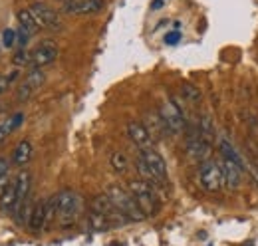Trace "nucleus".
<instances>
[{
    "mask_svg": "<svg viewBox=\"0 0 258 246\" xmlns=\"http://www.w3.org/2000/svg\"><path fill=\"white\" fill-rule=\"evenodd\" d=\"M16 183V193H18V205L24 203L30 197V187H32V175L28 171H20L14 179Z\"/></svg>",
    "mask_w": 258,
    "mask_h": 246,
    "instance_id": "obj_19",
    "label": "nucleus"
},
{
    "mask_svg": "<svg viewBox=\"0 0 258 246\" xmlns=\"http://www.w3.org/2000/svg\"><path fill=\"white\" fill-rule=\"evenodd\" d=\"M28 86H32L34 90H38L42 84H44V72L40 68H32V72H28L26 80H24Z\"/></svg>",
    "mask_w": 258,
    "mask_h": 246,
    "instance_id": "obj_26",
    "label": "nucleus"
},
{
    "mask_svg": "<svg viewBox=\"0 0 258 246\" xmlns=\"http://www.w3.org/2000/svg\"><path fill=\"white\" fill-rule=\"evenodd\" d=\"M143 125L147 127V131H149V135H151L153 141H161L163 137L171 135L169 129H167V125H165V121H163L159 109H157V111H155V109H153V111H147L145 123H143Z\"/></svg>",
    "mask_w": 258,
    "mask_h": 246,
    "instance_id": "obj_12",
    "label": "nucleus"
},
{
    "mask_svg": "<svg viewBox=\"0 0 258 246\" xmlns=\"http://www.w3.org/2000/svg\"><path fill=\"white\" fill-rule=\"evenodd\" d=\"M16 18H18V22H20V28L22 30H26L30 36L38 32V22H36V18L32 16V12H30V8H22V10H18L16 12Z\"/></svg>",
    "mask_w": 258,
    "mask_h": 246,
    "instance_id": "obj_20",
    "label": "nucleus"
},
{
    "mask_svg": "<svg viewBox=\"0 0 258 246\" xmlns=\"http://www.w3.org/2000/svg\"><path fill=\"white\" fill-rule=\"evenodd\" d=\"M179 40H181V34H179V32H177V30H175V32H171V34H167V36H165V42H167L169 46H173V44H177Z\"/></svg>",
    "mask_w": 258,
    "mask_h": 246,
    "instance_id": "obj_32",
    "label": "nucleus"
},
{
    "mask_svg": "<svg viewBox=\"0 0 258 246\" xmlns=\"http://www.w3.org/2000/svg\"><path fill=\"white\" fill-rule=\"evenodd\" d=\"M0 109H2V105H0Z\"/></svg>",
    "mask_w": 258,
    "mask_h": 246,
    "instance_id": "obj_35",
    "label": "nucleus"
},
{
    "mask_svg": "<svg viewBox=\"0 0 258 246\" xmlns=\"http://www.w3.org/2000/svg\"><path fill=\"white\" fill-rule=\"evenodd\" d=\"M18 207V193H16V183L10 181L2 191H0V211L10 215Z\"/></svg>",
    "mask_w": 258,
    "mask_h": 246,
    "instance_id": "obj_14",
    "label": "nucleus"
},
{
    "mask_svg": "<svg viewBox=\"0 0 258 246\" xmlns=\"http://www.w3.org/2000/svg\"><path fill=\"white\" fill-rule=\"evenodd\" d=\"M24 121V113H16L14 117H10V119H6V127H8V131L12 133L20 123Z\"/></svg>",
    "mask_w": 258,
    "mask_h": 246,
    "instance_id": "obj_29",
    "label": "nucleus"
},
{
    "mask_svg": "<svg viewBox=\"0 0 258 246\" xmlns=\"http://www.w3.org/2000/svg\"><path fill=\"white\" fill-rule=\"evenodd\" d=\"M8 175V161L4 157H0V179Z\"/></svg>",
    "mask_w": 258,
    "mask_h": 246,
    "instance_id": "obj_33",
    "label": "nucleus"
},
{
    "mask_svg": "<svg viewBox=\"0 0 258 246\" xmlns=\"http://www.w3.org/2000/svg\"><path fill=\"white\" fill-rule=\"evenodd\" d=\"M56 203H58V220L60 224L68 228L76 222L78 218V213H80V197L70 191V189H64L56 195Z\"/></svg>",
    "mask_w": 258,
    "mask_h": 246,
    "instance_id": "obj_4",
    "label": "nucleus"
},
{
    "mask_svg": "<svg viewBox=\"0 0 258 246\" xmlns=\"http://www.w3.org/2000/svg\"><path fill=\"white\" fill-rule=\"evenodd\" d=\"M30 159H32V143L24 139V141H20L14 147V151H12V163L16 167H24V165H28Z\"/></svg>",
    "mask_w": 258,
    "mask_h": 246,
    "instance_id": "obj_18",
    "label": "nucleus"
},
{
    "mask_svg": "<svg viewBox=\"0 0 258 246\" xmlns=\"http://www.w3.org/2000/svg\"><path fill=\"white\" fill-rule=\"evenodd\" d=\"M16 42H18V34H16V30L6 28V30L2 32V46H4V48H12Z\"/></svg>",
    "mask_w": 258,
    "mask_h": 246,
    "instance_id": "obj_27",
    "label": "nucleus"
},
{
    "mask_svg": "<svg viewBox=\"0 0 258 246\" xmlns=\"http://www.w3.org/2000/svg\"><path fill=\"white\" fill-rule=\"evenodd\" d=\"M28 228L32 232H40V230L46 228V201L34 203L32 215H30V220H28Z\"/></svg>",
    "mask_w": 258,
    "mask_h": 246,
    "instance_id": "obj_17",
    "label": "nucleus"
},
{
    "mask_svg": "<svg viewBox=\"0 0 258 246\" xmlns=\"http://www.w3.org/2000/svg\"><path fill=\"white\" fill-rule=\"evenodd\" d=\"M197 129H199V135L205 141L213 143V139H215V125H213V119L209 115H201V119L197 123Z\"/></svg>",
    "mask_w": 258,
    "mask_h": 246,
    "instance_id": "obj_22",
    "label": "nucleus"
},
{
    "mask_svg": "<svg viewBox=\"0 0 258 246\" xmlns=\"http://www.w3.org/2000/svg\"><path fill=\"white\" fill-rule=\"evenodd\" d=\"M16 78V74H12L10 78H6V76H0V93H4L8 90V86H10V82Z\"/></svg>",
    "mask_w": 258,
    "mask_h": 246,
    "instance_id": "obj_30",
    "label": "nucleus"
},
{
    "mask_svg": "<svg viewBox=\"0 0 258 246\" xmlns=\"http://www.w3.org/2000/svg\"><path fill=\"white\" fill-rule=\"evenodd\" d=\"M16 34H18V44H20V46L24 48V46L28 44V40H30V34H28L26 30H22V28L16 32Z\"/></svg>",
    "mask_w": 258,
    "mask_h": 246,
    "instance_id": "obj_31",
    "label": "nucleus"
},
{
    "mask_svg": "<svg viewBox=\"0 0 258 246\" xmlns=\"http://www.w3.org/2000/svg\"><path fill=\"white\" fill-rule=\"evenodd\" d=\"M221 171H223L225 187H228V189H238L240 187V175H242V171L232 161L221 159Z\"/></svg>",
    "mask_w": 258,
    "mask_h": 246,
    "instance_id": "obj_16",
    "label": "nucleus"
},
{
    "mask_svg": "<svg viewBox=\"0 0 258 246\" xmlns=\"http://www.w3.org/2000/svg\"><path fill=\"white\" fill-rule=\"evenodd\" d=\"M105 195L109 197V201L113 203V207L119 211V215L123 216L127 222L129 220H131V222H141V220L147 218L127 189H123V187H119V184H109L107 191H105Z\"/></svg>",
    "mask_w": 258,
    "mask_h": 246,
    "instance_id": "obj_1",
    "label": "nucleus"
},
{
    "mask_svg": "<svg viewBox=\"0 0 258 246\" xmlns=\"http://www.w3.org/2000/svg\"><path fill=\"white\" fill-rule=\"evenodd\" d=\"M34 92H36V90H34L32 86H28L26 82H22V86H20V88H18V92H16V99L24 103V101H28V99L32 97Z\"/></svg>",
    "mask_w": 258,
    "mask_h": 246,
    "instance_id": "obj_28",
    "label": "nucleus"
},
{
    "mask_svg": "<svg viewBox=\"0 0 258 246\" xmlns=\"http://www.w3.org/2000/svg\"><path fill=\"white\" fill-rule=\"evenodd\" d=\"M163 2H165V0H153V10H159L163 6Z\"/></svg>",
    "mask_w": 258,
    "mask_h": 246,
    "instance_id": "obj_34",
    "label": "nucleus"
},
{
    "mask_svg": "<svg viewBox=\"0 0 258 246\" xmlns=\"http://www.w3.org/2000/svg\"><path fill=\"white\" fill-rule=\"evenodd\" d=\"M92 211H97V213L105 215L111 222H113V224H115V222H127L123 216L119 215V211L113 207V203L109 201V197H107L105 193L94 197V201H92Z\"/></svg>",
    "mask_w": 258,
    "mask_h": 246,
    "instance_id": "obj_11",
    "label": "nucleus"
},
{
    "mask_svg": "<svg viewBox=\"0 0 258 246\" xmlns=\"http://www.w3.org/2000/svg\"><path fill=\"white\" fill-rule=\"evenodd\" d=\"M105 8V0H72L66 2L62 12L72 14V16H88V14H97Z\"/></svg>",
    "mask_w": 258,
    "mask_h": 246,
    "instance_id": "obj_8",
    "label": "nucleus"
},
{
    "mask_svg": "<svg viewBox=\"0 0 258 246\" xmlns=\"http://www.w3.org/2000/svg\"><path fill=\"white\" fill-rule=\"evenodd\" d=\"M88 222H90V228H92L94 232H105V230H109L111 224H113L107 216L101 215V213H97V211H90Z\"/></svg>",
    "mask_w": 258,
    "mask_h": 246,
    "instance_id": "obj_21",
    "label": "nucleus"
},
{
    "mask_svg": "<svg viewBox=\"0 0 258 246\" xmlns=\"http://www.w3.org/2000/svg\"><path fill=\"white\" fill-rule=\"evenodd\" d=\"M219 151H221V157L223 159H228V161H232L240 171H244L246 167H244V161H242V157L238 155V151L234 149V145H232V141L226 137V135H219Z\"/></svg>",
    "mask_w": 258,
    "mask_h": 246,
    "instance_id": "obj_15",
    "label": "nucleus"
},
{
    "mask_svg": "<svg viewBox=\"0 0 258 246\" xmlns=\"http://www.w3.org/2000/svg\"><path fill=\"white\" fill-rule=\"evenodd\" d=\"M139 157L161 177V179H165L167 181V163H165V159H163L161 155L157 153L153 147H149V149H141L139 151Z\"/></svg>",
    "mask_w": 258,
    "mask_h": 246,
    "instance_id": "obj_13",
    "label": "nucleus"
},
{
    "mask_svg": "<svg viewBox=\"0 0 258 246\" xmlns=\"http://www.w3.org/2000/svg\"><path fill=\"white\" fill-rule=\"evenodd\" d=\"M14 66H18V68H24V66H32V52H28L26 48H20L16 54H14Z\"/></svg>",
    "mask_w": 258,
    "mask_h": 246,
    "instance_id": "obj_25",
    "label": "nucleus"
},
{
    "mask_svg": "<svg viewBox=\"0 0 258 246\" xmlns=\"http://www.w3.org/2000/svg\"><path fill=\"white\" fill-rule=\"evenodd\" d=\"M183 97L173 95L169 99H165L159 105V113H161L163 121L167 125L171 135H179L181 131H185L187 119H185V109H183Z\"/></svg>",
    "mask_w": 258,
    "mask_h": 246,
    "instance_id": "obj_3",
    "label": "nucleus"
},
{
    "mask_svg": "<svg viewBox=\"0 0 258 246\" xmlns=\"http://www.w3.org/2000/svg\"><path fill=\"white\" fill-rule=\"evenodd\" d=\"M109 165H111V169H113L117 175H125L129 171V159L125 157V153H121V151H113V153H111Z\"/></svg>",
    "mask_w": 258,
    "mask_h": 246,
    "instance_id": "obj_23",
    "label": "nucleus"
},
{
    "mask_svg": "<svg viewBox=\"0 0 258 246\" xmlns=\"http://www.w3.org/2000/svg\"><path fill=\"white\" fill-rule=\"evenodd\" d=\"M125 131H127V137L131 139V143H133L139 151H141V149H149V147L153 145V139H151L147 127L141 121H129L127 127H125Z\"/></svg>",
    "mask_w": 258,
    "mask_h": 246,
    "instance_id": "obj_10",
    "label": "nucleus"
},
{
    "mask_svg": "<svg viewBox=\"0 0 258 246\" xmlns=\"http://www.w3.org/2000/svg\"><path fill=\"white\" fill-rule=\"evenodd\" d=\"M199 183L207 193H221L223 187H225L221 163H217L213 159L201 163V167H199Z\"/></svg>",
    "mask_w": 258,
    "mask_h": 246,
    "instance_id": "obj_5",
    "label": "nucleus"
},
{
    "mask_svg": "<svg viewBox=\"0 0 258 246\" xmlns=\"http://www.w3.org/2000/svg\"><path fill=\"white\" fill-rule=\"evenodd\" d=\"M127 191L133 195V199L137 201V205L141 207V211L145 213V216H155L161 209L157 191L143 179H133L127 183Z\"/></svg>",
    "mask_w": 258,
    "mask_h": 246,
    "instance_id": "obj_2",
    "label": "nucleus"
},
{
    "mask_svg": "<svg viewBox=\"0 0 258 246\" xmlns=\"http://www.w3.org/2000/svg\"><path fill=\"white\" fill-rule=\"evenodd\" d=\"M30 12H32V16L36 18L40 28H46V30H60L62 28V20H60L58 12L54 8H50L48 4L34 2L30 6Z\"/></svg>",
    "mask_w": 258,
    "mask_h": 246,
    "instance_id": "obj_6",
    "label": "nucleus"
},
{
    "mask_svg": "<svg viewBox=\"0 0 258 246\" xmlns=\"http://www.w3.org/2000/svg\"><path fill=\"white\" fill-rule=\"evenodd\" d=\"M211 149H213V143L205 141V139L199 135V129H197V131H191V133L187 135V153H189V157H191L193 161H197V163L209 161Z\"/></svg>",
    "mask_w": 258,
    "mask_h": 246,
    "instance_id": "obj_7",
    "label": "nucleus"
},
{
    "mask_svg": "<svg viewBox=\"0 0 258 246\" xmlns=\"http://www.w3.org/2000/svg\"><path fill=\"white\" fill-rule=\"evenodd\" d=\"M181 97L187 101V103H193L197 105L201 99H203V95H201V90L193 86V84H183L181 86Z\"/></svg>",
    "mask_w": 258,
    "mask_h": 246,
    "instance_id": "obj_24",
    "label": "nucleus"
},
{
    "mask_svg": "<svg viewBox=\"0 0 258 246\" xmlns=\"http://www.w3.org/2000/svg\"><path fill=\"white\" fill-rule=\"evenodd\" d=\"M56 58H58V46L52 40H44L32 50V68L42 70L44 66L54 64Z\"/></svg>",
    "mask_w": 258,
    "mask_h": 246,
    "instance_id": "obj_9",
    "label": "nucleus"
}]
</instances>
